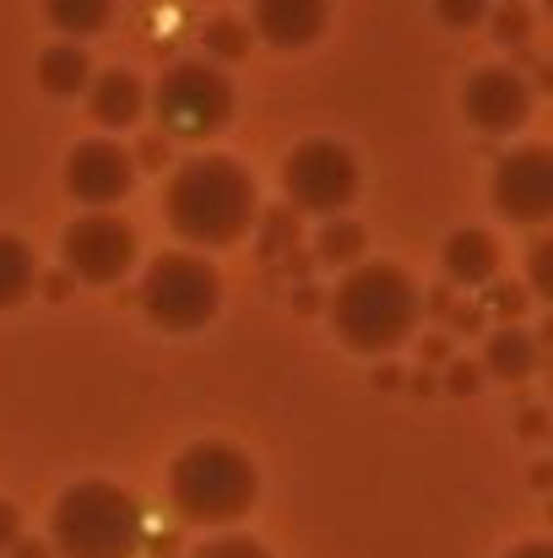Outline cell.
Returning <instances> with one entry per match:
<instances>
[{
  "label": "cell",
  "instance_id": "1",
  "mask_svg": "<svg viewBox=\"0 0 553 558\" xmlns=\"http://www.w3.org/2000/svg\"><path fill=\"white\" fill-rule=\"evenodd\" d=\"M164 211H169V228L195 250L239 244L255 222V180L223 153L184 158L169 174Z\"/></svg>",
  "mask_w": 553,
  "mask_h": 558
},
{
  "label": "cell",
  "instance_id": "2",
  "mask_svg": "<svg viewBox=\"0 0 553 558\" xmlns=\"http://www.w3.org/2000/svg\"><path fill=\"white\" fill-rule=\"evenodd\" d=\"M418 315H423V293L390 260H359V266H348V277L332 293V326H337V337L353 353H369V359L396 353L412 337Z\"/></svg>",
  "mask_w": 553,
  "mask_h": 558
},
{
  "label": "cell",
  "instance_id": "3",
  "mask_svg": "<svg viewBox=\"0 0 553 558\" xmlns=\"http://www.w3.org/2000/svg\"><path fill=\"white\" fill-rule=\"evenodd\" d=\"M261 499L255 461L228 439H195L169 466V505L184 526H233Z\"/></svg>",
  "mask_w": 553,
  "mask_h": 558
},
{
  "label": "cell",
  "instance_id": "4",
  "mask_svg": "<svg viewBox=\"0 0 553 558\" xmlns=\"http://www.w3.org/2000/svg\"><path fill=\"white\" fill-rule=\"evenodd\" d=\"M147 537L142 505L104 477L71 483L49 515V554L55 558H136Z\"/></svg>",
  "mask_w": 553,
  "mask_h": 558
},
{
  "label": "cell",
  "instance_id": "5",
  "mask_svg": "<svg viewBox=\"0 0 553 558\" xmlns=\"http://www.w3.org/2000/svg\"><path fill=\"white\" fill-rule=\"evenodd\" d=\"M153 120L164 142H206L233 120V82L212 60H175L153 87Z\"/></svg>",
  "mask_w": 553,
  "mask_h": 558
},
{
  "label": "cell",
  "instance_id": "6",
  "mask_svg": "<svg viewBox=\"0 0 553 558\" xmlns=\"http://www.w3.org/2000/svg\"><path fill=\"white\" fill-rule=\"evenodd\" d=\"M136 304L164 331H201L217 315V304H223V277H217V266L206 255L169 250V255H158L147 266Z\"/></svg>",
  "mask_w": 553,
  "mask_h": 558
},
{
  "label": "cell",
  "instance_id": "7",
  "mask_svg": "<svg viewBox=\"0 0 553 558\" xmlns=\"http://www.w3.org/2000/svg\"><path fill=\"white\" fill-rule=\"evenodd\" d=\"M282 195L299 206V211H315V217H342L359 195V163L342 142H326V136H310L299 142L288 158H282Z\"/></svg>",
  "mask_w": 553,
  "mask_h": 558
},
{
  "label": "cell",
  "instance_id": "8",
  "mask_svg": "<svg viewBox=\"0 0 553 558\" xmlns=\"http://www.w3.org/2000/svg\"><path fill=\"white\" fill-rule=\"evenodd\" d=\"M60 260H65V277L109 288L136 266V228L115 211H87L60 233Z\"/></svg>",
  "mask_w": 553,
  "mask_h": 558
},
{
  "label": "cell",
  "instance_id": "9",
  "mask_svg": "<svg viewBox=\"0 0 553 558\" xmlns=\"http://www.w3.org/2000/svg\"><path fill=\"white\" fill-rule=\"evenodd\" d=\"M461 114L472 131L483 136H510L527 125L532 114V82L510 65H483L467 76V93H461Z\"/></svg>",
  "mask_w": 553,
  "mask_h": 558
},
{
  "label": "cell",
  "instance_id": "10",
  "mask_svg": "<svg viewBox=\"0 0 553 558\" xmlns=\"http://www.w3.org/2000/svg\"><path fill=\"white\" fill-rule=\"evenodd\" d=\"M494 206L510 222H549L553 211V153L549 147H516L494 163Z\"/></svg>",
  "mask_w": 553,
  "mask_h": 558
},
{
  "label": "cell",
  "instance_id": "11",
  "mask_svg": "<svg viewBox=\"0 0 553 558\" xmlns=\"http://www.w3.org/2000/svg\"><path fill=\"white\" fill-rule=\"evenodd\" d=\"M65 190L82 201V206H115L136 190V163H131V147L109 142V136H93V142H76L65 153Z\"/></svg>",
  "mask_w": 553,
  "mask_h": 558
},
{
  "label": "cell",
  "instance_id": "12",
  "mask_svg": "<svg viewBox=\"0 0 553 558\" xmlns=\"http://www.w3.org/2000/svg\"><path fill=\"white\" fill-rule=\"evenodd\" d=\"M326 27V0H255V33L272 49H310Z\"/></svg>",
  "mask_w": 553,
  "mask_h": 558
},
{
  "label": "cell",
  "instance_id": "13",
  "mask_svg": "<svg viewBox=\"0 0 553 558\" xmlns=\"http://www.w3.org/2000/svg\"><path fill=\"white\" fill-rule=\"evenodd\" d=\"M445 260V277L456 288H489L500 277V239L489 228H456L440 250Z\"/></svg>",
  "mask_w": 553,
  "mask_h": 558
},
{
  "label": "cell",
  "instance_id": "14",
  "mask_svg": "<svg viewBox=\"0 0 553 558\" xmlns=\"http://www.w3.org/2000/svg\"><path fill=\"white\" fill-rule=\"evenodd\" d=\"M87 109H93V120H98V125H109V131L136 125V120H142V109H147V87H142V76H136V71H125V65L98 71V76L87 82Z\"/></svg>",
  "mask_w": 553,
  "mask_h": 558
},
{
  "label": "cell",
  "instance_id": "15",
  "mask_svg": "<svg viewBox=\"0 0 553 558\" xmlns=\"http://www.w3.org/2000/svg\"><path fill=\"white\" fill-rule=\"evenodd\" d=\"M483 369L494 374V379H505V385L532 379V369H538V337H527L521 326H500L483 342Z\"/></svg>",
  "mask_w": 553,
  "mask_h": 558
},
{
  "label": "cell",
  "instance_id": "16",
  "mask_svg": "<svg viewBox=\"0 0 553 558\" xmlns=\"http://www.w3.org/2000/svg\"><path fill=\"white\" fill-rule=\"evenodd\" d=\"M87 82H93V60H87L82 44H49L38 54V87L44 93L76 98V93H87Z\"/></svg>",
  "mask_w": 553,
  "mask_h": 558
},
{
  "label": "cell",
  "instance_id": "17",
  "mask_svg": "<svg viewBox=\"0 0 553 558\" xmlns=\"http://www.w3.org/2000/svg\"><path fill=\"white\" fill-rule=\"evenodd\" d=\"M33 282H38V260H33V250H27L16 233H0V310L22 304V299L33 293Z\"/></svg>",
  "mask_w": 553,
  "mask_h": 558
},
{
  "label": "cell",
  "instance_id": "18",
  "mask_svg": "<svg viewBox=\"0 0 553 558\" xmlns=\"http://www.w3.org/2000/svg\"><path fill=\"white\" fill-rule=\"evenodd\" d=\"M109 11H115V0H44L49 27L65 38H93L98 27H109Z\"/></svg>",
  "mask_w": 553,
  "mask_h": 558
},
{
  "label": "cell",
  "instance_id": "19",
  "mask_svg": "<svg viewBox=\"0 0 553 558\" xmlns=\"http://www.w3.org/2000/svg\"><path fill=\"white\" fill-rule=\"evenodd\" d=\"M369 250V233L364 222H353V217H326L321 222V239H315V255L326 260V266H359Z\"/></svg>",
  "mask_w": 553,
  "mask_h": 558
},
{
  "label": "cell",
  "instance_id": "20",
  "mask_svg": "<svg viewBox=\"0 0 553 558\" xmlns=\"http://www.w3.org/2000/svg\"><path fill=\"white\" fill-rule=\"evenodd\" d=\"M206 60L217 65V60H239V54H250V27L239 22V16H212L206 22Z\"/></svg>",
  "mask_w": 553,
  "mask_h": 558
},
{
  "label": "cell",
  "instance_id": "21",
  "mask_svg": "<svg viewBox=\"0 0 553 558\" xmlns=\"http://www.w3.org/2000/svg\"><path fill=\"white\" fill-rule=\"evenodd\" d=\"M494 38H500L505 49H527V38H532V11H527L521 0H505V5L494 11Z\"/></svg>",
  "mask_w": 553,
  "mask_h": 558
},
{
  "label": "cell",
  "instance_id": "22",
  "mask_svg": "<svg viewBox=\"0 0 553 558\" xmlns=\"http://www.w3.org/2000/svg\"><path fill=\"white\" fill-rule=\"evenodd\" d=\"M190 558H272L255 537L244 532H223V537H206L201 548H190Z\"/></svg>",
  "mask_w": 553,
  "mask_h": 558
},
{
  "label": "cell",
  "instance_id": "23",
  "mask_svg": "<svg viewBox=\"0 0 553 558\" xmlns=\"http://www.w3.org/2000/svg\"><path fill=\"white\" fill-rule=\"evenodd\" d=\"M527 304H532V299H527V288H521V282H500V277L489 282V310H494L505 326H516V320L527 315Z\"/></svg>",
  "mask_w": 553,
  "mask_h": 558
},
{
  "label": "cell",
  "instance_id": "24",
  "mask_svg": "<svg viewBox=\"0 0 553 558\" xmlns=\"http://www.w3.org/2000/svg\"><path fill=\"white\" fill-rule=\"evenodd\" d=\"M434 11L445 27H478L489 16V0H434Z\"/></svg>",
  "mask_w": 553,
  "mask_h": 558
},
{
  "label": "cell",
  "instance_id": "25",
  "mask_svg": "<svg viewBox=\"0 0 553 558\" xmlns=\"http://www.w3.org/2000/svg\"><path fill=\"white\" fill-rule=\"evenodd\" d=\"M527 255H532V293H538V299H549L553 293V244L549 239H538Z\"/></svg>",
  "mask_w": 553,
  "mask_h": 558
},
{
  "label": "cell",
  "instance_id": "26",
  "mask_svg": "<svg viewBox=\"0 0 553 558\" xmlns=\"http://www.w3.org/2000/svg\"><path fill=\"white\" fill-rule=\"evenodd\" d=\"M131 163H136V174H142V169H158V174H164V169H169V142H164V136H147V142L131 153Z\"/></svg>",
  "mask_w": 553,
  "mask_h": 558
},
{
  "label": "cell",
  "instance_id": "27",
  "mask_svg": "<svg viewBox=\"0 0 553 558\" xmlns=\"http://www.w3.org/2000/svg\"><path fill=\"white\" fill-rule=\"evenodd\" d=\"M478 379H483V369H478V364H450V374H445V390L472 396V390H478Z\"/></svg>",
  "mask_w": 553,
  "mask_h": 558
},
{
  "label": "cell",
  "instance_id": "28",
  "mask_svg": "<svg viewBox=\"0 0 553 558\" xmlns=\"http://www.w3.org/2000/svg\"><path fill=\"white\" fill-rule=\"evenodd\" d=\"M16 537H22V515H16V505H11V499H0V554H5Z\"/></svg>",
  "mask_w": 553,
  "mask_h": 558
},
{
  "label": "cell",
  "instance_id": "29",
  "mask_svg": "<svg viewBox=\"0 0 553 558\" xmlns=\"http://www.w3.org/2000/svg\"><path fill=\"white\" fill-rule=\"evenodd\" d=\"M521 434H527V439H543V434H549V412H543V407H527V412H521Z\"/></svg>",
  "mask_w": 553,
  "mask_h": 558
},
{
  "label": "cell",
  "instance_id": "30",
  "mask_svg": "<svg viewBox=\"0 0 553 558\" xmlns=\"http://www.w3.org/2000/svg\"><path fill=\"white\" fill-rule=\"evenodd\" d=\"M5 554H11V558H55V554H49V543H38V537H33V543H27V537H16Z\"/></svg>",
  "mask_w": 553,
  "mask_h": 558
},
{
  "label": "cell",
  "instance_id": "31",
  "mask_svg": "<svg viewBox=\"0 0 553 558\" xmlns=\"http://www.w3.org/2000/svg\"><path fill=\"white\" fill-rule=\"evenodd\" d=\"M510 558H553V548H549V543H521Z\"/></svg>",
  "mask_w": 553,
  "mask_h": 558
},
{
  "label": "cell",
  "instance_id": "32",
  "mask_svg": "<svg viewBox=\"0 0 553 558\" xmlns=\"http://www.w3.org/2000/svg\"><path fill=\"white\" fill-rule=\"evenodd\" d=\"M450 320H456V326H461V331H472V326H478V320H483V310H467V304H461V310H456V315H450Z\"/></svg>",
  "mask_w": 553,
  "mask_h": 558
},
{
  "label": "cell",
  "instance_id": "33",
  "mask_svg": "<svg viewBox=\"0 0 553 558\" xmlns=\"http://www.w3.org/2000/svg\"><path fill=\"white\" fill-rule=\"evenodd\" d=\"M445 353H450L445 337H429V342H423V359H445Z\"/></svg>",
  "mask_w": 553,
  "mask_h": 558
},
{
  "label": "cell",
  "instance_id": "34",
  "mask_svg": "<svg viewBox=\"0 0 553 558\" xmlns=\"http://www.w3.org/2000/svg\"><path fill=\"white\" fill-rule=\"evenodd\" d=\"M374 385H385V390H396V385H401V374H396V369H380V374H374Z\"/></svg>",
  "mask_w": 553,
  "mask_h": 558
}]
</instances>
